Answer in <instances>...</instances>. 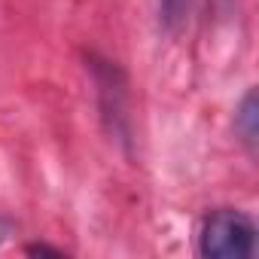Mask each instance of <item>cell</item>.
I'll use <instances>...</instances> for the list:
<instances>
[{"mask_svg":"<svg viewBox=\"0 0 259 259\" xmlns=\"http://www.w3.org/2000/svg\"><path fill=\"white\" fill-rule=\"evenodd\" d=\"M256 247V226L244 210H210L198 232V253L207 259H247Z\"/></svg>","mask_w":259,"mask_h":259,"instance_id":"6da1fadb","label":"cell"},{"mask_svg":"<svg viewBox=\"0 0 259 259\" xmlns=\"http://www.w3.org/2000/svg\"><path fill=\"white\" fill-rule=\"evenodd\" d=\"M235 132L241 135L244 144H256V135H259V101H256V92L250 89L244 95V101L238 104V113H235Z\"/></svg>","mask_w":259,"mask_h":259,"instance_id":"7a4b0ae2","label":"cell"},{"mask_svg":"<svg viewBox=\"0 0 259 259\" xmlns=\"http://www.w3.org/2000/svg\"><path fill=\"white\" fill-rule=\"evenodd\" d=\"M186 7H189V0H159V10H162L165 25H177L186 16Z\"/></svg>","mask_w":259,"mask_h":259,"instance_id":"3957f363","label":"cell"},{"mask_svg":"<svg viewBox=\"0 0 259 259\" xmlns=\"http://www.w3.org/2000/svg\"><path fill=\"white\" fill-rule=\"evenodd\" d=\"M28 253H52V256H61V250L46 247V244H31V247H28Z\"/></svg>","mask_w":259,"mask_h":259,"instance_id":"277c9868","label":"cell"},{"mask_svg":"<svg viewBox=\"0 0 259 259\" xmlns=\"http://www.w3.org/2000/svg\"><path fill=\"white\" fill-rule=\"evenodd\" d=\"M10 235H13V226H10V220H4V217H0V244H4Z\"/></svg>","mask_w":259,"mask_h":259,"instance_id":"5b68a950","label":"cell"}]
</instances>
